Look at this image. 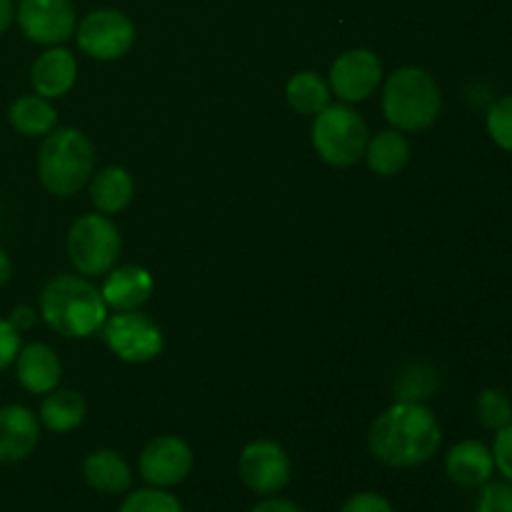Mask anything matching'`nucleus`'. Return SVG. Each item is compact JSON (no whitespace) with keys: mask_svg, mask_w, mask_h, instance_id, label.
Instances as JSON below:
<instances>
[{"mask_svg":"<svg viewBox=\"0 0 512 512\" xmlns=\"http://www.w3.org/2000/svg\"><path fill=\"white\" fill-rule=\"evenodd\" d=\"M443 443L440 423L433 410L418 400H400L390 405L373 423L368 448L378 463L408 470L435 458Z\"/></svg>","mask_w":512,"mask_h":512,"instance_id":"f257e3e1","label":"nucleus"},{"mask_svg":"<svg viewBox=\"0 0 512 512\" xmlns=\"http://www.w3.org/2000/svg\"><path fill=\"white\" fill-rule=\"evenodd\" d=\"M40 315L63 338H90L100 333L108 305L85 275H58L40 295Z\"/></svg>","mask_w":512,"mask_h":512,"instance_id":"f03ea898","label":"nucleus"},{"mask_svg":"<svg viewBox=\"0 0 512 512\" xmlns=\"http://www.w3.org/2000/svg\"><path fill=\"white\" fill-rule=\"evenodd\" d=\"M443 95L433 75L405 65L388 75L383 85V113L400 133H420L438 120Z\"/></svg>","mask_w":512,"mask_h":512,"instance_id":"7ed1b4c3","label":"nucleus"},{"mask_svg":"<svg viewBox=\"0 0 512 512\" xmlns=\"http://www.w3.org/2000/svg\"><path fill=\"white\" fill-rule=\"evenodd\" d=\"M95 170V148L75 128H55L43 138L38 153L40 183L58 198H70L90 183Z\"/></svg>","mask_w":512,"mask_h":512,"instance_id":"20e7f679","label":"nucleus"},{"mask_svg":"<svg viewBox=\"0 0 512 512\" xmlns=\"http://www.w3.org/2000/svg\"><path fill=\"white\" fill-rule=\"evenodd\" d=\"M368 140V125L353 108H348V103L328 105L315 115V153L333 168H350L358 163L365 155Z\"/></svg>","mask_w":512,"mask_h":512,"instance_id":"39448f33","label":"nucleus"},{"mask_svg":"<svg viewBox=\"0 0 512 512\" xmlns=\"http://www.w3.org/2000/svg\"><path fill=\"white\" fill-rule=\"evenodd\" d=\"M68 258L80 275L98 278L115 268L120 258V230L103 213H90L75 220L68 230Z\"/></svg>","mask_w":512,"mask_h":512,"instance_id":"423d86ee","label":"nucleus"},{"mask_svg":"<svg viewBox=\"0 0 512 512\" xmlns=\"http://www.w3.org/2000/svg\"><path fill=\"white\" fill-rule=\"evenodd\" d=\"M100 335L110 353L123 363H150L165 348L163 330L138 310H115V315L105 318Z\"/></svg>","mask_w":512,"mask_h":512,"instance_id":"0eeeda50","label":"nucleus"},{"mask_svg":"<svg viewBox=\"0 0 512 512\" xmlns=\"http://www.w3.org/2000/svg\"><path fill=\"white\" fill-rule=\"evenodd\" d=\"M75 40L88 58L110 63V60H120L130 53V48L135 45V25L120 10L100 8L78 20Z\"/></svg>","mask_w":512,"mask_h":512,"instance_id":"6e6552de","label":"nucleus"},{"mask_svg":"<svg viewBox=\"0 0 512 512\" xmlns=\"http://www.w3.org/2000/svg\"><path fill=\"white\" fill-rule=\"evenodd\" d=\"M238 473L245 488L255 495H278L293 478V463L285 448L275 440H253L238 458Z\"/></svg>","mask_w":512,"mask_h":512,"instance_id":"1a4fd4ad","label":"nucleus"},{"mask_svg":"<svg viewBox=\"0 0 512 512\" xmlns=\"http://www.w3.org/2000/svg\"><path fill=\"white\" fill-rule=\"evenodd\" d=\"M15 20L30 43L45 48L68 43L78 28L73 0H20Z\"/></svg>","mask_w":512,"mask_h":512,"instance_id":"9d476101","label":"nucleus"},{"mask_svg":"<svg viewBox=\"0 0 512 512\" xmlns=\"http://www.w3.org/2000/svg\"><path fill=\"white\" fill-rule=\"evenodd\" d=\"M193 448L178 435H160L150 440L138 460V473L150 488L170 490L193 473Z\"/></svg>","mask_w":512,"mask_h":512,"instance_id":"9b49d317","label":"nucleus"},{"mask_svg":"<svg viewBox=\"0 0 512 512\" xmlns=\"http://www.w3.org/2000/svg\"><path fill=\"white\" fill-rule=\"evenodd\" d=\"M383 83V63L368 48L345 50L330 68V90L343 103H363Z\"/></svg>","mask_w":512,"mask_h":512,"instance_id":"f8f14e48","label":"nucleus"},{"mask_svg":"<svg viewBox=\"0 0 512 512\" xmlns=\"http://www.w3.org/2000/svg\"><path fill=\"white\" fill-rule=\"evenodd\" d=\"M40 443V420L25 405L0 408V465L28 460Z\"/></svg>","mask_w":512,"mask_h":512,"instance_id":"ddd939ff","label":"nucleus"},{"mask_svg":"<svg viewBox=\"0 0 512 512\" xmlns=\"http://www.w3.org/2000/svg\"><path fill=\"white\" fill-rule=\"evenodd\" d=\"M78 78V60L63 45H53V48L43 50L35 58L33 68H30V83L33 90L43 98L55 100L70 93Z\"/></svg>","mask_w":512,"mask_h":512,"instance_id":"4468645a","label":"nucleus"},{"mask_svg":"<svg viewBox=\"0 0 512 512\" xmlns=\"http://www.w3.org/2000/svg\"><path fill=\"white\" fill-rule=\"evenodd\" d=\"M153 290V275L143 265H118L105 273L100 295L113 310H138L148 303Z\"/></svg>","mask_w":512,"mask_h":512,"instance_id":"2eb2a0df","label":"nucleus"},{"mask_svg":"<svg viewBox=\"0 0 512 512\" xmlns=\"http://www.w3.org/2000/svg\"><path fill=\"white\" fill-rule=\"evenodd\" d=\"M15 375L28 393L45 395L58 388L63 378V363L50 345L30 343L20 348L15 358Z\"/></svg>","mask_w":512,"mask_h":512,"instance_id":"dca6fc26","label":"nucleus"},{"mask_svg":"<svg viewBox=\"0 0 512 512\" xmlns=\"http://www.w3.org/2000/svg\"><path fill=\"white\" fill-rule=\"evenodd\" d=\"M445 473L460 488H483L495 473L493 450L480 440H463L450 448L445 458Z\"/></svg>","mask_w":512,"mask_h":512,"instance_id":"f3484780","label":"nucleus"},{"mask_svg":"<svg viewBox=\"0 0 512 512\" xmlns=\"http://www.w3.org/2000/svg\"><path fill=\"white\" fill-rule=\"evenodd\" d=\"M83 478L100 495H123L133 488V470L128 460L108 448L93 450L83 460Z\"/></svg>","mask_w":512,"mask_h":512,"instance_id":"a211bd4d","label":"nucleus"},{"mask_svg":"<svg viewBox=\"0 0 512 512\" xmlns=\"http://www.w3.org/2000/svg\"><path fill=\"white\" fill-rule=\"evenodd\" d=\"M90 203L103 215H115L128 208L135 198V180L120 165H110L95 173L88 183Z\"/></svg>","mask_w":512,"mask_h":512,"instance_id":"6ab92c4d","label":"nucleus"},{"mask_svg":"<svg viewBox=\"0 0 512 512\" xmlns=\"http://www.w3.org/2000/svg\"><path fill=\"white\" fill-rule=\"evenodd\" d=\"M85 415H88V403L78 390L55 388L45 393L38 420L50 433H70L83 425Z\"/></svg>","mask_w":512,"mask_h":512,"instance_id":"aec40b11","label":"nucleus"},{"mask_svg":"<svg viewBox=\"0 0 512 512\" xmlns=\"http://www.w3.org/2000/svg\"><path fill=\"white\" fill-rule=\"evenodd\" d=\"M8 120L13 130L23 138H45L53 133L55 123H58V110L53 108L48 98L33 93L20 95L8 110Z\"/></svg>","mask_w":512,"mask_h":512,"instance_id":"412c9836","label":"nucleus"},{"mask_svg":"<svg viewBox=\"0 0 512 512\" xmlns=\"http://www.w3.org/2000/svg\"><path fill=\"white\" fill-rule=\"evenodd\" d=\"M363 158L375 175L393 178L410 163V143L400 130H383L368 140Z\"/></svg>","mask_w":512,"mask_h":512,"instance_id":"4be33fe9","label":"nucleus"},{"mask_svg":"<svg viewBox=\"0 0 512 512\" xmlns=\"http://www.w3.org/2000/svg\"><path fill=\"white\" fill-rule=\"evenodd\" d=\"M288 105L300 115H318L330 105V85L313 70L295 73L285 85Z\"/></svg>","mask_w":512,"mask_h":512,"instance_id":"5701e85b","label":"nucleus"},{"mask_svg":"<svg viewBox=\"0 0 512 512\" xmlns=\"http://www.w3.org/2000/svg\"><path fill=\"white\" fill-rule=\"evenodd\" d=\"M475 413H478V420L485 428L500 430L512 423V400L503 390L488 388L475 400Z\"/></svg>","mask_w":512,"mask_h":512,"instance_id":"b1692460","label":"nucleus"},{"mask_svg":"<svg viewBox=\"0 0 512 512\" xmlns=\"http://www.w3.org/2000/svg\"><path fill=\"white\" fill-rule=\"evenodd\" d=\"M118 512H185L180 500L163 488H143L130 493Z\"/></svg>","mask_w":512,"mask_h":512,"instance_id":"393cba45","label":"nucleus"},{"mask_svg":"<svg viewBox=\"0 0 512 512\" xmlns=\"http://www.w3.org/2000/svg\"><path fill=\"white\" fill-rule=\"evenodd\" d=\"M485 128H488L490 140L512 155V95H503L490 105L485 115Z\"/></svg>","mask_w":512,"mask_h":512,"instance_id":"a878e982","label":"nucleus"},{"mask_svg":"<svg viewBox=\"0 0 512 512\" xmlns=\"http://www.w3.org/2000/svg\"><path fill=\"white\" fill-rule=\"evenodd\" d=\"M475 512H512L510 480H488V483L480 488Z\"/></svg>","mask_w":512,"mask_h":512,"instance_id":"bb28decb","label":"nucleus"},{"mask_svg":"<svg viewBox=\"0 0 512 512\" xmlns=\"http://www.w3.org/2000/svg\"><path fill=\"white\" fill-rule=\"evenodd\" d=\"M490 450H493L495 470L512 483V423L495 430V443Z\"/></svg>","mask_w":512,"mask_h":512,"instance_id":"cd10ccee","label":"nucleus"},{"mask_svg":"<svg viewBox=\"0 0 512 512\" xmlns=\"http://www.w3.org/2000/svg\"><path fill=\"white\" fill-rule=\"evenodd\" d=\"M340 512H395L393 503L380 493H358L343 503Z\"/></svg>","mask_w":512,"mask_h":512,"instance_id":"c85d7f7f","label":"nucleus"},{"mask_svg":"<svg viewBox=\"0 0 512 512\" xmlns=\"http://www.w3.org/2000/svg\"><path fill=\"white\" fill-rule=\"evenodd\" d=\"M20 348H23V343H20L18 330L8 320H0V373L15 363Z\"/></svg>","mask_w":512,"mask_h":512,"instance_id":"c756f323","label":"nucleus"},{"mask_svg":"<svg viewBox=\"0 0 512 512\" xmlns=\"http://www.w3.org/2000/svg\"><path fill=\"white\" fill-rule=\"evenodd\" d=\"M8 323L13 325L20 335H23L25 330H30L35 323H38V313H35V308H30V305H18V308L10 313Z\"/></svg>","mask_w":512,"mask_h":512,"instance_id":"7c9ffc66","label":"nucleus"},{"mask_svg":"<svg viewBox=\"0 0 512 512\" xmlns=\"http://www.w3.org/2000/svg\"><path fill=\"white\" fill-rule=\"evenodd\" d=\"M250 512H305L300 508L298 503H293V500H285V498H278V495H270V498L260 500L258 505H255Z\"/></svg>","mask_w":512,"mask_h":512,"instance_id":"2f4dec72","label":"nucleus"},{"mask_svg":"<svg viewBox=\"0 0 512 512\" xmlns=\"http://www.w3.org/2000/svg\"><path fill=\"white\" fill-rule=\"evenodd\" d=\"M15 20V3L13 0H0V35L13 25Z\"/></svg>","mask_w":512,"mask_h":512,"instance_id":"473e14b6","label":"nucleus"},{"mask_svg":"<svg viewBox=\"0 0 512 512\" xmlns=\"http://www.w3.org/2000/svg\"><path fill=\"white\" fill-rule=\"evenodd\" d=\"M10 275H13V263H10L8 253H5V250L0 248V288H3V285L8 283Z\"/></svg>","mask_w":512,"mask_h":512,"instance_id":"72a5a7b5","label":"nucleus"}]
</instances>
